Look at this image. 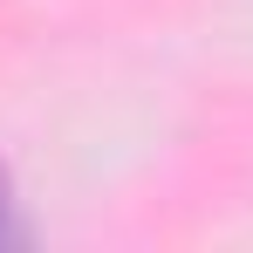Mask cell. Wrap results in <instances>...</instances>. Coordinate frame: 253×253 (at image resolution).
<instances>
[{"label":"cell","mask_w":253,"mask_h":253,"mask_svg":"<svg viewBox=\"0 0 253 253\" xmlns=\"http://www.w3.org/2000/svg\"><path fill=\"white\" fill-rule=\"evenodd\" d=\"M7 212H14V199H7V171H0V240H7Z\"/></svg>","instance_id":"obj_1"}]
</instances>
